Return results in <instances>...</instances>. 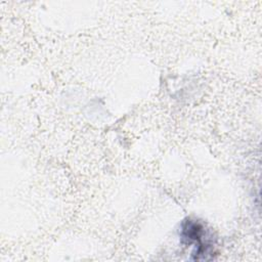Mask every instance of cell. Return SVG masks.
I'll return each instance as SVG.
<instances>
[{"label":"cell","mask_w":262,"mask_h":262,"mask_svg":"<svg viewBox=\"0 0 262 262\" xmlns=\"http://www.w3.org/2000/svg\"><path fill=\"white\" fill-rule=\"evenodd\" d=\"M181 236L183 241L187 242V244L194 243L195 251L192 253L194 256L192 258L193 260H209L208 255H210L211 246L203 241L205 231L202 224L192 220L185 221L182 225Z\"/></svg>","instance_id":"6da1fadb"}]
</instances>
